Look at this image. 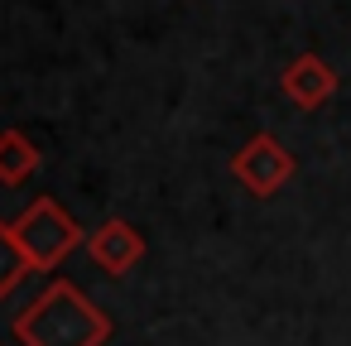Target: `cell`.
Returning a JSON list of instances; mask_svg holds the SVG:
<instances>
[{"mask_svg":"<svg viewBox=\"0 0 351 346\" xmlns=\"http://www.w3.org/2000/svg\"><path fill=\"white\" fill-rule=\"evenodd\" d=\"M10 231H15V245L25 250L29 269H58L77 245H87V231L77 226L73 212L58 207V197H34L10 221Z\"/></svg>","mask_w":351,"mask_h":346,"instance_id":"7a4b0ae2","label":"cell"},{"mask_svg":"<svg viewBox=\"0 0 351 346\" xmlns=\"http://www.w3.org/2000/svg\"><path fill=\"white\" fill-rule=\"evenodd\" d=\"M279 87H284V97H289L298 111H317V106H327V101L337 97V68H332L327 58H317V53H298V58L284 68Z\"/></svg>","mask_w":351,"mask_h":346,"instance_id":"5b68a950","label":"cell"},{"mask_svg":"<svg viewBox=\"0 0 351 346\" xmlns=\"http://www.w3.org/2000/svg\"><path fill=\"white\" fill-rule=\"evenodd\" d=\"M29 274V260H25V250L15 245V231H10V221H0V303H5L15 288H20V279Z\"/></svg>","mask_w":351,"mask_h":346,"instance_id":"52a82bcc","label":"cell"},{"mask_svg":"<svg viewBox=\"0 0 351 346\" xmlns=\"http://www.w3.org/2000/svg\"><path fill=\"white\" fill-rule=\"evenodd\" d=\"M39 145L25 135V130H0V183L5 188H20L34 169H39Z\"/></svg>","mask_w":351,"mask_h":346,"instance_id":"8992f818","label":"cell"},{"mask_svg":"<svg viewBox=\"0 0 351 346\" xmlns=\"http://www.w3.org/2000/svg\"><path fill=\"white\" fill-rule=\"evenodd\" d=\"M293 169H298V159H293L289 145H284L279 135H269V130L250 135V140L231 154L236 183H241L245 193H255V197H274V193L293 178Z\"/></svg>","mask_w":351,"mask_h":346,"instance_id":"3957f363","label":"cell"},{"mask_svg":"<svg viewBox=\"0 0 351 346\" xmlns=\"http://www.w3.org/2000/svg\"><path fill=\"white\" fill-rule=\"evenodd\" d=\"M87 255L106 269V274H130L145 260V236L125 221V217H106L97 231H87Z\"/></svg>","mask_w":351,"mask_h":346,"instance_id":"277c9868","label":"cell"},{"mask_svg":"<svg viewBox=\"0 0 351 346\" xmlns=\"http://www.w3.org/2000/svg\"><path fill=\"white\" fill-rule=\"evenodd\" d=\"M10 332L20 346H106L116 327L73 279H49V288L15 312Z\"/></svg>","mask_w":351,"mask_h":346,"instance_id":"6da1fadb","label":"cell"}]
</instances>
